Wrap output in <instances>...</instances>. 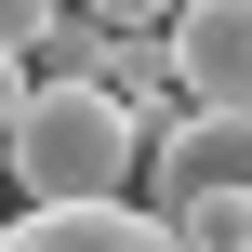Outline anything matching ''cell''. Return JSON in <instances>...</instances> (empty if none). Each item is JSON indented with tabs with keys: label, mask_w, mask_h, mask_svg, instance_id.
<instances>
[{
	"label": "cell",
	"mask_w": 252,
	"mask_h": 252,
	"mask_svg": "<svg viewBox=\"0 0 252 252\" xmlns=\"http://www.w3.org/2000/svg\"><path fill=\"white\" fill-rule=\"evenodd\" d=\"M146 159V120L106 93V80H40L0 133V186L13 199H120Z\"/></svg>",
	"instance_id": "cell-1"
},
{
	"label": "cell",
	"mask_w": 252,
	"mask_h": 252,
	"mask_svg": "<svg viewBox=\"0 0 252 252\" xmlns=\"http://www.w3.org/2000/svg\"><path fill=\"white\" fill-rule=\"evenodd\" d=\"M0 252H186V226L133 199H27L0 213Z\"/></svg>",
	"instance_id": "cell-3"
},
{
	"label": "cell",
	"mask_w": 252,
	"mask_h": 252,
	"mask_svg": "<svg viewBox=\"0 0 252 252\" xmlns=\"http://www.w3.org/2000/svg\"><path fill=\"white\" fill-rule=\"evenodd\" d=\"M173 80L186 106H252V0H173Z\"/></svg>",
	"instance_id": "cell-4"
},
{
	"label": "cell",
	"mask_w": 252,
	"mask_h": 252,
	"mask_svg": "<svg viewBox=\"0 0 252 252\" xmlns=\"http://www.w3.org/2000/svg\"><path fill=\"white\" fill-rule=\"evenodd\" d=\"M146 186L173 199H252V106H173L146 133Z\"/></svg>",
	"instance_id": "cell-2"
},
{
	"label": "cell",
	"mask_w": 252,
	"mask_h": 252,
	"mask_svg": "<svg viewBox=\"0 0 252 252\" xmlns=\"http://www.w3.org/2000/svg\"><path fill=\"white\" fill-rule=\"evenodd\" d=\"M93 27H173V0H80Z\"/></svg>",
	"instance_id": "cell-5"
},
{
	"label": "cell",
	"mask_w": 252,
	"mask_h": 252,
	"mask_svg": "<svg viewBox=\"0 0 252 252\" xmlns=\"http://www.w3.org/2000/svg\"><path fill=\"white\" fill-rule=\"evenodd\" d=\"M27 93H40V66H27V53H0V133H13V106H27Z\"/></svg>",
	"instance_id": "cell-6"
}]
</instances>
